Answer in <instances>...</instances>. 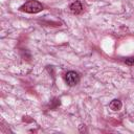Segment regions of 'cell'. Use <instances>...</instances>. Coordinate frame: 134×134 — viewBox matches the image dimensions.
Here are the masks:
<instances>
[{
  "instance_id": "cell-1",
  "label": "cell",
  "mask_w": 134,
  "mask_h": 134,
  "mask_svg": "<svg viewBox=\"0 0 134 134\" xmlns=\"http://www.w3.org/2000/svg\"><path fill=\"white\" fill-rule=\"evenodd\" d=\"M43 8L44 7H43L42 3H40L37 0H28L23 5L20 6L21 12H25V13H28V14H37V13L43 10Z\"/></svg>"
},
{
  "instance_id": "cell-2",
  "label": "cell",
  "mask_w": 134,
  "mask_h": 134,
  "mask_svg": "<svg viewBox=\"0 0 134 134\" xmlns=\"http://www.w3.org/2000/svg\"><path fill=\"white\" fill-rule=\"evenodd\" d=\"M65 81H66L67 85L74 86L80 82V75L75 71H68L65 74Z\"/></svg>"
},
{
  "instance_id": "cell-3",
  "label": "cell",
  "mask_w": 134,
  "mask_h": 134,
  "mask_svg": "<svg viewBox=\"0 0 134 134\" xmlns=\"http://www.w3.org/2000/svg\"><path fill=\"white\" fill-rule=\"evenodd\" d=\"M69 8H70V10H71V13L72 14H74V15H79V14H81L82 12H83V5H82V3L80 2V1H73L70 5H69Z\"/></svg>"
},
{
  "instance_id": "cell-4",
  "label": "cell",
  "mask_w": 134,
  "mask_h": 134,
  "mask_svg": "<svg viewBox=\"0 0 134 134\" xmlns=\"http://www.w3.org/2000/svg\"><path fill=\"white\" fill-rule=\"evenodd\" d=\"M121 106H122V104H121V102H120L119 99H113V100H111L110 104H109V108H110L111 110H113V111H118V110H120V109H121Z\"/></svg>"
},
{
  "instance_id": "cell-5",
  "label": "cell",
  "mask_w": 134,
  "mask_h": 134,
  "mask_svg": "<svg viewBox=\"0 0 134 134\" xmlns=\"http://www.w3.org/2000/svg\"><path fill=\"white\" fill-rule=\"evenodd\" d=\"M125 62H126V64H128V65H130V66L134 65V57H130V58L126 59Z\"/></svg>"
}]
</instances>
